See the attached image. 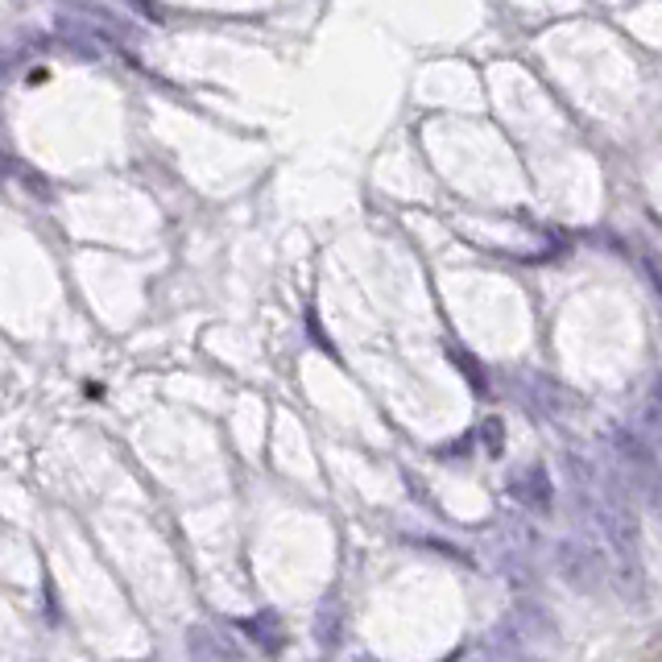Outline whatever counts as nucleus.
Here are the masks:
<instances>
[{"instance_id":"1","label":"nucleus","mask_w":662,"mask_h":662,"mask_svg":"<svg viewBox=\"0 0 662 662\" xmlns=\"http://www.w3.org/2000/svg\"><path fill=\"white\" fill-rule=\"evenodd\" d=\"M555 559H559V571H564V580L576 584L580 592H596L601 584H608V571L601 564V555L580 543V538H568V543H559L555 547Z\"/></svg>"},{"instance_id":"2","label":"nucleus","mask_w":662,"mask_h":662,"mask_svg":"<svg viewBox=\"0 0 662 662\" xmlns=\"http://www.w3.org/2000/svg\"><path fill=\"white\" fill-rule=\"evenodd\" d=\"M506 492H510L513 501L530 513H550L555 510V480H550V468L547 464H522L518 473H510L506 480Z\"/></svg>"},{"instance_id":"3","label":"nucleus","mask_w":662,"mask_h":662,"mask_svg":"<svg viewBox=\"0 0 662 662\" xmlns=\"http://www.w3.org/2000/svg\"><path fill=\"white\" fill-rule=\"evenodd\" d=\"M187 650H190V659H199V662H241V650L228 642L224 634L208 629V625H190Z\"/></svg>"},{"instance_id":"4","label":"nucleus","mask_w":662,"mask_h":662,"mask_svg":"<svg viewBox=\"0 0 662 662\" xmlns=\"http://www.w3.org/2000/svg\"><path fill=\"white\" fill-rule=\"evenodd\" d=\"M480 662H547V659H543L534 646L510 638L506 629H492V638L485 642V650H480Z\"/></svg>"},{"instance_id":"5","label":"nucleus","mask_w":662,"mask_h":662,"mask_svg":"<svg viewBox=\"0 0 662 662\" xmlns=\"http://www.w3.org/2000/svg\"><path fill=\"white\" fill-rule=\"evenodd\" d=\"M241 629H245L253 642L262 646L265 654H278L286 646V634H282V622H278V613H257V617H241Z\"/></svg>"},{"instance_id":"6","label":"nucleus","mask_w":662,"mask_h":662,"mask_svg":"<svg viewBox=\"0 0 662 662\" xmlns=\"http://www.w3.org/2000/svg\"><path fill=\"white\" fill-rule=\"evenodd\" d=\"M448 357H452V364L460 369V378L473 385V394H476V397L489 394V378H485V369H480V360H476L473 352H464V348L448 344Z\"/></svg>"},{"instance_id":"7","label":"nucleus","mask_w":662,"mask_h":662,"mask_svg":"<svg viewBox=\"0 0 662 662\" xmlns=\"http://www.w3.org/2000/svg\"><path fill=\"white\" fill-rule=\"evenodd\" d=\"M315 634H320V642L332 650V646L340 642V601L336 596H327L320 608V622H315Z\"/></svg>"},{"instance_id":"8","label":"nucleus","mask_w":662,"mask_h":662,"mask_svg":"<svg viewBox=\"0 0 662 662\" xmlns=\"http://www.w3.org/2000/svg\"><path fill=\"white\" fill-rule=\"evenodd\" d=\"M642 274L650 278L654 294H659V306H662V262L654 257V253H642Z\"/></svg>"},{"instance_id":"9","label":"nucleus","mask_w":662,"mask_h":662,"mask_svg":"<svg viewBox=\"0 0 662 662\" xmlns=\"http://www.w3.org/2000/svg\"><path fill=\"white\" fill-rule=\"evenodd\" d=\"M480 431H485V443H489V452L501 455V448H506V435H501V418H489V422H485Z\"/></svg>"},{"instance_id":"10","label":"nucleus","mask_w":662,"mask_h":662,"mask_svg":"<svg viewBox=\"0 0 662 662\" xmlns=\"http://www.w3.org/2000/svg\"><path fill=\"white\" fill-rule=\"evenodd\" d=\"M357 662H378V659H357Z\"/></svg>"}]
</instances>
